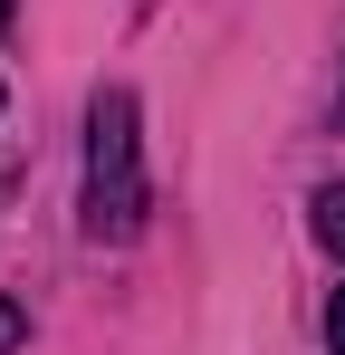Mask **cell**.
Returning <instances> with one entry per match:
<instances>
[{"instance_id":"obj_1","label":"cell","mask_w":345,"mask_h":355,"mask_svg":"<svg viewBox=\"0 0 345 355\" xmlns=\"http://www.w3.org/2000/svg\"><path fill=\"white\" fill-rule=\"evenodd\" d=\"M87 240H134L144 231V135H134V96L96 87L87 106Z\"/></svg>"},{"instance_id":"obj_2","label":"cell","mask_w":345,"mask_h":355,"mask_svg":"<svg viewBox=\"0 0 345 355\" xmlns=\"http://www.w3.org/2000/svg\"><path fill=\"white\" fill-rule=\"evenodd\" d=\"M307 211H317V240H326V250L345 259V182H326V192H317Z\"/></svg>"},{"instance_id":"obj_3","label":"cell","mask_w":345,"mask_h":355,"mask_svg":"<svg viewBox=\"0 0 345 355\" xmlns=\"http://www.w3.org/2000/svg\"><path fill=\"white\" fill-rule=\"evenodd\" d=\"M326 346H336V355H345V288H336V297H326Z\"/></svg>"},{"instance_id":"obj_4","label":"cell","mask_w":345,"mask_h":355,"mask_svg":"<svg viewBox=\"0 0 345 355\" xmlns=\"http://www.w3.org/2000/svg\"><path fill=\"white\" fill-rule=\"evenodd\" d=\"M0 346H19V307L10 297H0Z\"/></svg>"},{"instance_id":"obj_5","label":"cell","mask_w":345,"mask_h":355,"mask_svg":"<svg viewBox=\"0 0 345 355\" xmlns=\"http://www.w3.org/2000/svg\"><path fill=\"white\" fill-rule=\"evenodd\" d=\"M0 29H10V0H0Z\"/></svg>"}]
</instances>
